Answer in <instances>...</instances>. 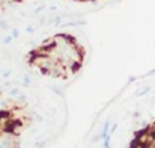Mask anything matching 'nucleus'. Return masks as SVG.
Segmentation results:
<instances>
[{"label": "nucleus", "mask_w": 155, "mask_h": 148, "mask_svg": "<svg viewBox=\"0 0 155 148\" xmlns=\"http://www.w3.org/2000/svg\"><path fill=\"white\" fill-rule=\"evenodd\" d=\"M30 85V76H24V80H23V86H29Z\"/></svg>", "instance_id": "1"}, {"label": "nucleus", "mask_w": 155, "mask_h": 148, "mask_svg": "<svg viewBox=\"0 0 155 148\" xmlns=\"http://www.w3.org/2000/svg\"><path fill=\"white\" fill-rule=\"evenodd\" d=\"M12 97H18L20 95V89L18 88H14V89H11V92H9Z\"/></svg>", "instance_id": "2"}, {"label": "nucleus", "mask_w": 155, "mask_h": 148, "mask_svg": "<svg viewBox=\"0 0 155 148\" xmlns=\"http://www.w3.org/2000/svg\"><path fill=\"white\" fill-rule=\"evenodd\" d=\"M11 36H12L14 40H17V38L20 36V32H18V29H12V33H11Z\"/></svg>", "instance_id": "3"}, {"label": "nucleus", "mask_w": 155, "mask_h": 148, "mask_svg": "<svg viewBox=\"0 0 155 148\" xmlns=\"http://www.w3.org/2000/svg\"><path fill=\"white\" fill-rule=\"evenodd\" d=\"M0 29H3V30H8V29H9L8 23H6V21H3V20H0Z\"/></svg>", "instance_id": "4"}, {"label": "nucleus", "mask_w": 155, "mask_h": 148, "mask_svg": "<svg viewBox=\"0 0 155 148\" xmlns=\"http://www.w3.org/2000/svg\"><path fill=\"white\" fill-rule=\"evenodd\" d=\"M12 40H14L12 36H5V38H3V44H11Z\"/></svg>", "instance_id": "5"}, {"label": "nucleus", "mask_w": 155, "mask_h": 148, "mask_svg": "<svg viewBox=\"0 0 155 148\" xmlns=\"http://www.w3.org/2000/svg\"><path fill=\"white\" fill-rule=\"evenodd\" d=\"M26 32H27V33H33V32H35V27L29 26V27H26Z\"/></svg>", "instance_id": "6"}, {"label": "nucleus", "mask_w": 155, "mask_h": 148, "mask_svg": "<svg viewBox=\"0 0 155 148\" xmlns=\"http://www.w3.org/2000/svg\"><path fill=\"white\" fill-rule=\"evenodd\" d=\"M48 9H50L51 12H56V11H57V5H53V6H50Z\"/></svg>", "instance_id": "7"}, {"label": "nucleus", "mask_w": 155, "mask_h": 148, "mask_svg": "<svg viewBox=\"0 0 155 148\" xmlns=\"http://www.w3.org/2000/svg\"><path fill=\"white\" fill-rule=\"evenodd\" d=\"M9 76H11V71H9V70L3 73V77H9Z\"/></svg>", "instance_id": "8"}]
</instances>
